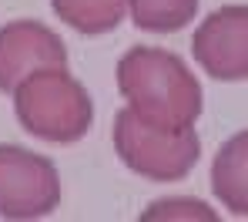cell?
<instances>
[{
    "label": "cell",
    "mask_w": 248,
    "mask_h": 222,
    "mask_svg": "<svg viewBox=\"0 0 248 222\" xmlns=\"http://www.w3.org/2000/svg\"><path fill=\"white\" fill-rule=\"evenodd\" d=\"M118 88L131 101V111L161 132H185L202 115L198 81L168 51H127L118 61Z\"/></svg>",
    "instance_id": "6da1fadb"
},
{
    "label": "cell",
    "mask_w": 248,
    "mask_h": 222,
    "mask_svg": "<svg viewBox=\"0 0 248 222\" xmlns=\"http://www.w3.org/2000/svg\"><path fill=\"white\" fill-rule=\"evenodd\" d=\"M20 125L44 141L71 145L91 128V98L64 68H37L14 91Z\"/></svg>",
    "instance_id": "7a4b0ae2"
},
{
    "label": "cell",
    "mask_w": 248,
    "mask_h": 222,
    "mask_svg": "<svg viewBox=\"0 0 248 222\" xmlns=\"http://www.w3.org/2000/svg\"><path fill=\"white\" fill-rule=\"evenodd\" d=\"M114 148L131 172L151 182H174L188 175L198 162V135L191 128L185 132L151 128L131 108L118 111L114 118Z\"/></svg>",
    "instance_id": "3957f363"
},
{
    "label": "cell",
    "mask_w": 248,
    "mask_h": 222,
    "mask_svg": "<svg viewBox=\"0 0 248 222\" xmlns=\"http://www.w3.org/2000/svg\"><path fill=\"white\" fill-rule=\"evenodd\" d=\"M61 202V178L50 158L37 152L0 145V216L41 219Z\"/></svg>",
    "instance_id": "277c9868"
},
{
    "label": "cell",
    "mask_w": 248,
    "mask_h": 222,
    "mask_svg": "<svg viewBox=\"0 0 248 222\" xmlns=\"http://www.w3.org/2000/svg\"><path fill=\"white\" fill-rule=\"evenodd\" d=\"M67 47L37 20H14L0 27V91L14 94L17 85L37 68H64Z\"/></svg>",
    "instance_id": "5b68a950"
},
{
    "label": "cell",
    "mask_w": 248,
    "mask_h": 222,
    "mask_svg": "<svg viewBox=\"0 0 248 222\" xmlns=\"http://www.w3.org/2000/svg\"><path fill=\"white\" fill-rule=\"evenodd\" d=\"M242 17H245V7H221L195 31V41H191L195 57L218 81H245L248 78V27L235 41Z\"/></svg>",
    "instance_id": "8992f818"
},
{
    "label": "cell",
    "mask_w": 248,
    "mask_h": 222,
    "mask_svg": "<svg viewBox=\"0 0 248 222\" xmlns=\"http://www.w3.org/2000/svg\"><path fill=\"white\" fill-rule=\"evenodd\" d=\"M211 192L232 216H248V132L232 135L211 162Z\"/></svg>",
    "instance_id": "52a82bcc"
},
{
    "label": "cell",
    "mask_w": 248,
    "mask_h": 222,
    "mask_svg": "<svg viewBox=\"0 0 248 222\" xmlns=\"http://www.w3.org/2000/svg\"><path fill=\"white\" fill-rule=\"evenodd\" d=\"M54 14L78 34H108L127 14V0H50Z\"/></svg>",
    "instance_id": "ba28073f"
},
{
    "label": "cell",
    "mask_w": 248,
    "mask_h": 222,
    "mask_svg": "<svg viewBox=\"0 0 248 222\" xmlns=\"http://www.w3.org/2000/svg\"><path fill=\"white\" fill-rule=\"evenodd\" d=\"M127 7L141 31L171 34V31H181L195 17L198 0H127Z\"/></svg>",
    "instance_id": "9c48e42d"
}]
</instances>
